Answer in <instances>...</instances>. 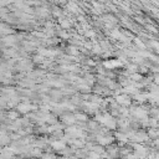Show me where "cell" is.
<instances>
[{"mask_svg": "<svg viewBox=\"0 0 159 159\" xmlns=\"http://www.w3.org/2000/svg\"><path fill=\"white\" fill-rule=\"evenodd\" d=\"M140 159H149L148 157H143V158H140Z\"/></svg>", "mask_w": 159, "mask_h": 159, "instance_id": "obj_1", "label": "cell"}]
</instances>
